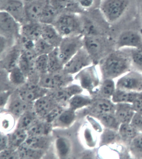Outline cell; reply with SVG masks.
I'll list each match as a JSON object with an SVG mask.
<instances>
[{
  "mask_svg": "<svg viewBox=\"0 0 142 159\" xmlns=\"http://www.w3.org/2000/svg\"><path fill=\"white\" fill-rule=\"evenodd\" d=\"M132 68L130 52H125L121 49L111 53L99 62L101 80L119 78L132 70Z\"/></svg>",
  "mask_w": 142,
  "mask_h": 159,
  "instance_id": "1",
  "label": "cell"
},
{
  "mask_svg": "<svg viewBox=\"0 0 142 159\" xmlns=\"http://www.w3.org/2000/svg\"><path fill=\"white\" fill-rule=\"evenodd\" d=\"M53 25L63 38L83 34L82 20L77 13L62 12Z\"/></svg>",
  "mask_w": 142,
  "mask_h": 159,
  "instance_id": "2",
  "label": "cell"
},
{
  "mask_svg": "<svg viewBox=\"0 0 142 159\" xmlns=\"http://www.w3.org/2000/svg\"><path fill=\"white\" fill-rule=\"evenodd\" d=\"M129 0H101L100 10L108 23H115L127 10Z\"/></svg>",
  "mask_w": 142,
  "mask_h": 159,
  "instance_id": "3",
  "label": "cell"
},
{
  "mask_svg": "<svg viewBox=\"0 0 142 159\" xmlns=\"http://www.w3.org/2000/svg\"><path fill=\"white\" fill-rule=\"evenodd\" d=\"M75 79L83 89L86 90L93 95L101 82L96 65L95 64L85 68L78 73Z\"/></svg>",
  "mask_w": 142,
  "mask_h": 159,
  "instance_id": "4",
  "label": "cell"
},
{
  "mask_svg": "<svg viewBox=\"0 0 142 159\" xmlns=\"http://www.w3.org/2000/svg\"><path fill=\"white\" fill-rule=\"evenodd\" d=\"M83 34H80L63 38L58 48L64 65L83 47Z\"/></svg>",
  "mask_w": 142,
  "mask_h": 159,
  "instance_id": "5",
  "label": "cell"
},
{
  "mask_svg": "<svg viewBox=\"0 0 142 159\" xmlns=\"http://www.w3.org/2000/svg\"><path fill=\"white\" fill-rule=\"evenodd\" d=\"M72 75L66 73L64 70L55 73L40 74L38 84L46 89H56L65 87L72 82Z\"/></svg>",
  "mask_w": 142,
  "mask_h": 159,
  "instance_id": "6",
  "label": "cell"
},
{
  "mask_svg": "<svg viewBox=\"0 0 142 159\" xmlns=\"http://www.w3.org/2000/svg\"><path fill=\"white\" fill-rule=\"evenodd\" d=\"M116 84V89L128 92H142V72L131 70L118 78Z\"/></svg>",
  "mask_w": 142,
  "mask_h": 159,
  "instance_id": "7",
  "label": "cell"
},
{
  "mask_svg": "<svg viewBox=\"0 0 142 159\" xmlns=\"http://www.w3.org/2000/svg\"><path fill=\"white\" fill-rule=\"evenodd\" d=\"M92 64L93 60L83 47L64 65L63 70L69 75H76Z\"/></svg>",
  "mask_w": 142,
  "mask_h": 159,
  "instance_id": "8",
  "label": "cell"
},
{
  "mask_svg": "<svg viewBox=\"0 0 142 159\" xmlns=\"http://www.w3.org/2000/svg\"><path fill=\"white\" fill-rule=\"evenodd\" d=\"M20 23L8 12L3 10L0 11L1 35L12 39L20 38Z\"/></svg>",
  "mask_w": 142,
  "mask_h": 159,
  "instance_id": "9",
  "label": "cell"
},
{
  "mask_svg": "<svg viewBox=\"0 0 142 159\" xmlns=\"http://www.w3.org/2000/svg\"><path fill=\"white\" fill-rule=\"evenodd\" d=\"M1 10L8 12L21 25L26 22L25 3L22 0H3L1 2Z\"/></svg>",
  "mask_w": 142,
  "mask_h": 159,
  "instance_id": "10",
  "label": "cell"
},
{
  "mask_svg": "<svg viewBox=\"0 0 142 159\" xmlns=\"http://www.w3.org/2000/svg\"><path fill=\"white\" fill-rule=\"evenodd\" d=\"M117 49L124 48H142V37L137 32L127 30L121 33L116 43Z\"/></svg>",
  "mask_w": 142,
  "mask_h": 159,
  "instance_id": "11",
  "label": "cell"
},
{
  "mask_svg": "<svg viewBox=\"0 0 142 159\" xmlns=\"http://www.w3.org/2000/svg\"><path fill=\"white\" fill-rule=\"evenodd\" d=\"M47 90L40 87L38 83L30 82L23 85L18 94L22 99L30 103L45 96L47 92Z\"/></svg>",
  "mask_w": 142,
  "mask_h": 159,
  "instance_id": "12",
  "label": "cell"
},
{
  "mask_svg": "<svg viewBox=\"0 0 142 159\" xmlns=\"http://www.w3.org/2000/svg\"><path fill=\"white\" fill-rule=\"evenodd\" d=\"M89 107V111L92 116L95 117L104 113H115L116 104L111 99L95 98Z\"/></svg>",
  "mask_w": 142,
  "mask_h": 159,
  "instance_id": "13",
  "label": "cell"
},
{
  "mask_svg": "<svg viewBox=\"0 0 142 159\" xmlns=\"http://www.w3.org/2000/svg\"><path fill=\"white\" fill-rule=\"evenodd\" d=\"M36 57L34 50L22 49L18 66L27 77L31 76L36 71L35 61Z\"/></svg>",
  "mask_w": 142,
  "mask_h": 159,
  "instance_id": "14",
  "label": "cell"
},
{
  "mask_svg": "<svg viewBox=\"0 0 142 159\" xmlns=\"http://www.w3.org/2000/svg\"><path fill=\"white\" fill-rule=\"evenodd\" d=\"M55 90L49 95L56 102L64 103L70 100L74 96L81 93L83 89L79 85L74 84Z\"/></svg>",
  "mask_w": 142,
  "mask_h": 159,
  "instance_id": "15",
  "label": "cell"
},
{
  "mask_svg": "<svg viewBox=\"0 0 142 159\" xmlns=\"http://www.w3.org/2000/svg\"><path fill=\"white\" fill-rule=\"evenodd\" d=\"M47 0H35L25 3V13L27 22H39L42 12Z\"/></svg>",
  "mask_w": 142,
  "mask_h": 159,
  "instance_id": "16",
  "label": "cell"
},
{
  "mask_svg": "<svg viewBox=\"0 0 142 159\" xmlns=\"http://www.w3.org/2000/svg\"><path fill=\"white\" fill-rule=\"evenodd\" d=\"M83 47L94 63L102 51V44L101 39L97 35H84Z\"/></svg>",
  "mask_w": 142,
  "mask_h": 159,
  "instance_id": "17",
  "label": "cell"
},
{
  "mask_svg": "<svg viewBox=\"0 0 142 159\" xmlns=\"http://www.w3.org/2000/svg\"><path fill=\"white\" fill-rule=\"evenodd\" d=\"M22 48H18L17 45H13L9 50L3 55L1 58L2 64L3 68L8 72L18 66L20 57L21 53Z\"/></svg>",
  "mask_w": 142,
  "mask_h": 159,
  "instance_id": "18",
  "label": "cell"
},
{
  "mask_svg": "<svg viewBox=\"0 0 142 159\" xmlns=\"http://www.w3.org/2000/svg\"><path fill=\"white\" fill-rule=\"evenodd\" d=\"M41 38L54 48H58L63 37L52 24H43Z\"/></svg>",
  "mask_w": 142,
  "mask_h": 159,
  "instance_id": "19",
  "label": "cell"
},
{
  "mask_svg": "<svg viewBox=\"0 0 142 159\" xmlns=\"http://www.w3.org/2000/svg\"><path fill=\"white\" fill-rule=\"evenodd\" d=\"M56 102L49 95L44 96L35 101L34 106V111L37 115L45 117L56 107Z\"/></svg>",
  "mask_w": 142,
  "mask_h": 159,
  "instance_id": "20",
  "label": "cell"
},
{
  "mask_svg": "<svg viewBox=\"0 0 142 159\" xmlns=\"http://www.w3.org/2000/svg\"><path fill=\"white\" fill-rule=\"evenodd\" d=\"M115 115L119 122L122 124H130L135 113L132 103H116Z\"/></svg>",
  "mask_w": 142,
  "mask_h": 159,
  "instance_id": "21",
  "label": "cell"
},
{
  "mask_svg": "<svg viewBox=\"0 0 142 159\" xmlns=\"http://www.w3.org/2000/svg\"><path fill=\"white\" fill-rule=\"evenodd\" d=\"M42 27L40 22H26L21 25V35L35 42L41 38Z\"/></svg>",
  "mask_w": 142,
  "mask_h": 159,
  "instance_id": "22",
  "label": "cell"
},
{
  "mask_svg": "<svg viewBox=\"0 0 142 159\" xmlns=\"http://www.w3.org/2000/svg\"><path fill=\"white\" fill-rule=\"evenodd\" d=\"M116 90V84L114 80L105 79L102 80L94 95L95 98L111 99Z\"/></svg>",
  "mask_w": 142,
  "mask_h": 159,
  "instance_id": "23",
  "label": "cell"
},
{
  "mask_svg": "<svg viewBox=\"0 0 142 159\" xmlns=\"http://www.w3.org/2000/svg\"><path fill=\"white\" fill-rule=\"evenodd\" d=\"M118 133L121 138V143L128 148L131 142L140 133L130 123L121 124Z\"/></svg>",
  "mask_w": 142,
  "mask_h": 159,
  "instance_id": "24",
  "label": "cell"
},
{
  "mask_svg": "<svg viewBox=\"0 0 142 159\" xmlns=\"http://www.w3.org/2000/svg\"><path fill=\"white\" fill-rule=\"evenodd\" d=\"M28 103L22 99L18 93V95L12 98L10 101L8 110L14 116L20 117L28 110Z\"/></svg>",
  "mask_w": 142,
  "mask_h": 159,
  "instance_id": "25",
  "label": "cell"
},
{
  "mask_svg": "<svg viewBox=\"0 0 142 159\" xmlns=\"http://www.w3.org/2000/svg\"><path fill=\"white\" fill-rule=\"evenodd\" d=\"M62 12L53 7L48 0L43 10L39 22L43 24H54Z\"/></svg>",
  "mask_w": 142,
  "mask_h": 159,
  "instance_id": "26",
  "label": "cell"
},
{
  "mask_svg": "<svg viewBox=\"0 0 142 159\" xmlns=\"http://www.w3.org/2000/svg\"><path fill=\"white\" fill-rule=\"evenodd\" d=\"M121 143V138L118 131L104 128L100 136V147Z\"/></svg>",
  "mask_w": 142,
  "mask_h": 159,
  "instance_id": "27",
  "label": "cell"
},
{
  "mask_svg": "<svg viewBox=\"0 0 142 159\" xmlns=\"http://www.w3.org/2000/svg\"><path fill=\"white\" fill-rule=\"evenodd\" d=\"M28 137L27 130L17 129L8 135V148L12 150H18Z\"/></svg>",
  "mask_w": 142,
  "mask_h": 159,
  "instance_id": "28",
  "label": "cell"
},
{
  "mask_svg": "<svg viewBox=\"0 0 142 159\" xmlns=\"http://www.w3.org/2000/svg\"><path fill=\"white\" fill-rule=\"evenodd\" d=\"M104 127L118 131L121 124L115 113H107L99 115L94 117Z\"/></svg>",
  "mask_w": 142,
  "mask_h": 159,
  "instance_id": "29",
  "label": "cell"
},
{
  "mask_svg": "<svg viewBox=\"0 0 142 159\" xmlns=\"http://www.w3.org/2000/svg\"><path fill=\"white\" fill-rule=\"evenodd\" d=\"M48 57V72H57L64 70V65L60 59L58 48H55L49 54Z\"/></svg>",
  "mask_w": 142,
  "mask_h": 159,
  "instance_id": "30",
  "label": "cell"
},
{
  "mask_svg": "<svg viewBox=\"0 0 142 159\" xmlns=\"http://www.w3.org/2000/svg\"><path fill=\"white\" fill-rule=\"evenodd\" d=\"M139 92H128L116 89L111 100L115 103H132L138 97Z\"/></svg>",
  "mask_w": 142,
  "mask_h": 159,
  "instance_id": "31",
  "label": "cell"
},
{
  "mask_svg": "<svg viewBox=\"0 0 142 159\" xmlns=\"http://www.w3.org/2000/svg\"><path fill=\"white\" fill-rule=\"evenodd\" d=\"M51 124L46 122L37 121L27 130V133L28 136H45L51 131Z\"/></svg>",
  "mask_w": 142,
  "mask_h": 159,
  "instance_id": "32",
  "label": "cell"
},
{
  "mask_svg": "<svg viewBox=\"0 0 142 159\" xmlns=\"http://www.w3.org/2000/svg\"><path fill=\"white\" fill-rule=\"evenodd\" d=\"M49 142L44 136H28L21 146L36 150H42L48 146Z\"/></svg>",
  "mask_w": 142,
  "mask_h": 159,
  "instance_id": "33",
  "label": "cell"
},
{
  "mask_svg": "<svg viewBox=\"0 0 142 159\" xmlns=\"http://www.w3.org/2000/svg\"><path fill=\"white\" fill-rule=\"evenodd\" d=\"M37 114L33 111L27 110L19 117L17 129L27 130L37 122Z\"/></svg>",
  "mask_w": 142,
  "mask_h": 159,
  "instance_id": "34",
  "label": "cell"
},
{
  "mask_svg": "<svg viewBox=\"0 0 142 159\" xmlns=\"http://www.w3.org/2000/svg\"><path fill=\"white\" fill-rule=\"evenodd\" d=\"M75 111L70 108L64 110L54 122L58 126L67 127L70 126L76 118Z\"/></svg>",
  "mask_w": 142,
  "mask_h": 159,
  "instance_id": "35",
  "label": "cell"
},
{
  "mask_svg": "<svg viewBox=\"0 0 142 159\" xmlns=\"http://www.w3.org/2000/svg\"><path fill=\"white\" fill-rule=\"evenodd\" d=\"M92 99L88 96L78 94L70 98L69 102L70 108L76 110L83 107H87L91 104Z\"/></svg>",
  "mask_w": 142,
  "mask_h": 159,
  "instance_id": "36",
  "label": "cell"
},
{
  "mask_svg": "<svg viewBox=\"0 0 142 159\" xmlns=\"http://www.w3.org/2000/svg\"><path fill=\"white\" fill-rule=\"evenodd\" d=\"M55 147L57 153L61 158L68 156L71 150L70 141L66 138L60 137L56 140Z\"/></svg>",
  "mask_w": 142,
  "mask_h": 159,
  "instance_id": "37",
  "label": "cell"
},
{
  "mask_svg": "<svg viewBox=\"0 0 142 159\" xmlns=\"http://www.w3.org/2000/svg\"><path fill=\"white\" fill-rule=\"evenodd\" d=\"M129 152L135 158H142V133H140L131 142Z\"/></svg>",
  "mask_w": 142,
  "mask_h": 159,
  "instance_id": "38",
  "label": "cell"
},
{
  "mask_svg": "<svg viewBox=\"0 0 142 159\" xmlns=\"http://www.w3.org/2000/svg\"><path fill=\"white\" fill-rule=\"evenodd\" d=\"M55 48L40 38L35 42L34 51L37 56L41 55H48Z\"/></svg>",
  "mask_w": 142,
  "mask_h": 159,
  "instance_id": "39",
  "label": "cell"
},
{
  "mask_svg": "<svg viewBox=\"0 0 142 159\" xmlns=\"http://www.w3.org/2000/svg\"><path fill=\"white\" fill-rule=\"evenodd\" d=\"M27 77L24 73L17 66L9 72V79L11 83L15 85L20 86L26 84Z\"/></svg>",
  "mask_w": 142,
  "mask_h": 159,
  "instance_id": "40",
  "label": "cell"
},
{
  "mask_svg": "<svg viewBox=\"0 0 142 159\" xmlns=\"http://www.w3.org/2000/svg\"><path fill=\"white\" fill-rule=\"evenodd\" d=\"M20 157L21 158H38L42 155V150H36L20 146L18 149Z\"/></svg>",
  "mask_w": 142,
  "mask_h": 159,
  "instance_id": "41",
  "label": "cell"
},
{
  "mask_svg": "<svg viewBox=\"0 0 142 159\" xmlns=\"http://www.w3.org/2000/svg\"><path fill=\"white\" fill-rule=\"evenodd\" d=\"M48 55H41L37 56L35 61L36 71L40 74L48 72Z\"/></svg>",
  "mask_w": 142,
  "mask_h": 159,
  "instance_id": "42",
  "label": "cell"
},
{
  "mask_svg": "<svg viewBox=\"0 0 142 159\" xmlns=\"http://www.w3.org/2000/svg\"><path fill=\"white\" fill-rule=\"evenodd\" d=\"M14 116L11 113H3L1 115V129L3 131L12 130L15 125Z\"/></svg>",
  "mask_w": 142,
  "mask_h": 159,
  "instance_id": "43",
  "label": "cell"
},
{
  "mask_svg": "<svg viewBox=\"0 0 142 159\" xmlns=\"http://www.w3.org/2000/svg\"><path fill=\"white\" fill-rule=\"evenodd\" d=\"M130 51L132 64L142 71V48H130Z\"/></svg>",
  "mask_w": 142,
  "mask_h": 159,
  "instance_id": "44",
  "label": "cell"
},
{
  "mask_svg": "<svg viewBox=\"0 0 142 159\" xmlns=\"http://www.w3.org/2000/svg\"><path fill=\"white\" fill-rule=\"evenodd\" d=\"M64 111L62 107H55L44 117L45 121L50 124L54 122Z\"/></svg>",
  "mask_w": 142,
  "mask_h": 159,
  "instance_id": "45",
  "label": "cell"
},
{
  "mask_svg": "<svg viewBox=\"0 0 142 159\" xmlns=\"http://www.w3.org/2000/svg\"><path fill=\"white\" fill-rule=\"evenodd\" d=\"M83 136L86 144L90 147H94L96 143V137L92 130L88 128H86L84 131Z\"/></svg>",
  "mask_w": 142,
  "mask_h": 159,
  "instance_id": "46",
  "label": "cell"
},
{
  "mask_svg": "<svg viewBox=\"0 0 142 159\" xmlns=\"http://www.w3.org/2000/svg\"><path fill=\"white\" fill-rule=\"evenodd\" d=\"M20 158L18 151L7 149L1 151L0 158L3 159H18Z\"/></svg>",
  "mask_w": 142,
  "mask_h": 159,
  "instance_id": "47",
  "label": "cell"
},
{
  "mask_svg": "<svg viewBox=\"0 0 142 159\" xmlns=\"http://www.w3.org/2000/svg\"><path fill=\"white\" fill-rule=\"evenodd\" d=\"M130 124L139 133H142V115L135 113Z\"/></svg>",
  "mask_w": 142,
  "mask_h": 159,
  "instance_id": "48",
  "label": "cell"
},
{
  "mask_svg": "<svg viewBox=\"0 0 142 159\" xmlns=\"http://www.w3.org/2000/svg\"><path fill=\"white\" fill-rule=\"evenodd\" d=\"M132 105L135 113L142 115V92H139L138 97Z\"/></svg>",
  "mask_w": 142,
  "mask_h": 159,
  "instance_id": "49",
  "label": "cell"
},
{
  "mask_svg": "<svg viewBox=\"0 0 142 159\" xmlns=\"http://www.w3.org/2000/svg\"><path fill=\"white\" fill-rule=\"evenodd\" d=\"M12 40V39H9L4 36L1 35V42H0V50H1V57L4 55L7 51L8 49V41L9 40Z\"/></svg>",
  "mask_w": 142,
  "mask_h": 159,
  "instance_id": "50",
  "label": "cell"
},
{
  "mask_svg": "<svg viewBox=\"0 0 142 159\" xmlns=\"http://www.w3.org/2000/svg\"><path fill=\"white\" fill-rule=\"evenodd\" d=\"M9 143L8 136L4 134H1V142H0V149L1 151L8 148Z\"/></svg>",
  "mask_w": 142,
  "mask_h": 159,
  "instance_id": "51",
  "label": "cell"
},
{
  "mask_svg": "<svg viewBox=\"0 0 142 159\" xmlns=\"http://www.w3.org/2000/svg\"><path fill=\"white\" fill-rule=\"evenodd\" d=\"M94 3V0H78L80 7L83 9L91 8Z\"/></svg>",
  "mask_w": 142,
  "mask_h": 159,
  "instance_id": "52",
  "label": "cell"
},
{
  "mask_svg": "<svg viewBox=\"0 0 142 159\" xmlns=\"http://www.w3.org/2000/svg\"><path fill=\"white\" fill-rule=\"evenodd\" d=\"M9 96V92H3L1 93V105L2 107L7 102L8 97Z\"/></svg>",
  "mask_w": 142,
  "mask_h": 159,
  "instance_id": "53",
  "label": "cell"
},
{
  "mask_svg": "<svg viewBox=\"0 0 142 159\" xmlns=\"http://www.w3.org/2000/svg\"><path fill=\"white\" fill-rule=\"evenodd\" d=\"M25 3H29V2H33L35 0H22Z\"/></svg>",
  "mask_w": 142,
  "mask_h": 159,
  "instance_id": "54",
  "label": "cell"
},
{
  "mask_svg": "<svg viewBox=\"0 0 142 159\" xmlns=\"http://www.w3.org/2000/svg\"><path fill=\"white\" fill-rule=\"evenodd\" d=\"M141 16L142 18V3H141Z\"/></svg>",
  "mask_w": 142,
  "mask_h": 159,
  "instance_id": "55",
  "label": "cell"
}]
</instances>
